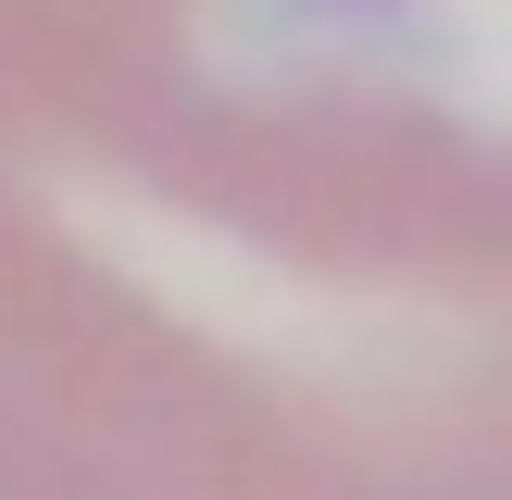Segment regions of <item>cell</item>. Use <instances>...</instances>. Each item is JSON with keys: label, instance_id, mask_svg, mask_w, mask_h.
<instances>
[{"label": "cell", "instance_id": "3", "mask_svg": "<svg viewBox=\"0 0 512 500\" xmlns=\"http://www.w3.org/2000/svg\"><path fill=\"white\" fill-rule=\"evenodd\" d=\"M150 13H225V0H150Z\"/></svg>", "mask_w": 512, "mask_h": 500}, {"label": "cell", "instance_id": "2", "mask_svg": "<svg viewBox=\"0 0 512 500\" xmlns=\"http://www.w3.org/2000/svg\"><path fill=\"white\" fill-rule=\"evenodd\" d=\"M0 500H188V488H163L138 450H113L75 400H50L0 350Z\"/></svg>", "mask_w": 512, "mask_h": 500}, {"label": "cell", "instance_id": "1", "mask_svg": "<svg viewBox=\"0 0 512 500\" xmlns=\"http://www.w3.org/2000/svg\"><path fill=\"white\" fill-rule=\"evenodd\" d=\"M0 350L188 500H512V125L0 0Z\"/></svg>", "mask_w": 512, "mask_h": 500}]
</instances>
